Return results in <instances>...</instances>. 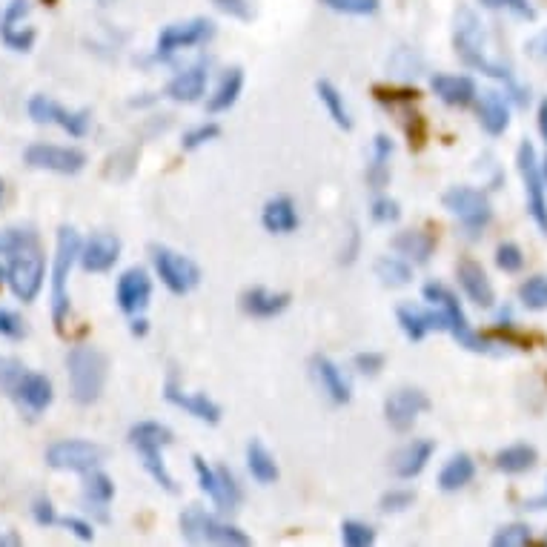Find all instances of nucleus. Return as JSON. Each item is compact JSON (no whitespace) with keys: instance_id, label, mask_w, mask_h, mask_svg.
<instances>
[{"instance_id":"nucleus-1","label":"nucleus","mask_w":547,"mask_h":547,"mask_svg":"<svg viewBox=\"0 0 547 547\" xmlns=\"http://www.w3.org/2000/svg\"><path fill=\"white\" fill-rule=\"evenodd\" d=\"M484 41H487V38H484V23L482 18L476 15V9H473V6H459V9H456V18H453V46H456V55L462 58V64L470 66V69H476V72H482V75H490V78H496V81H505L507 89H510V95H513L519 104H527V92L516 86L510 69L487 58V43Z\"/></svg>"},{"instance_id":"nucleus-2","label":"nucleus","mask_w":547,"mask_h":547,"mask_svg":"<svg viewBox=\"0 0 547 547\" xmlns=\"http://www.w3.org/2000/svg\"><path fill=\"white\" fill-rule=\"evenodd\" d=\"M69 390L78 404H95L106 384V356L92 344H78L66 356Z\"/></svg>"},{"instance_id":"nucleus-3","label":"nucleus","mask_w":547,"mask_h":547,"mask_svg":"<svg viewBox=\"0 0 547 547\" xmlns=\"http://www.w3.org/2000/svg\"><path fill=\"white\" fill-rule=\"evenodd\" d=\"M9 264H6V284L9 290L15 293L18 301L23 304H32L43 287V278H46V261H43L41 247H38V238L26 241L23 247L12 250L6 255Z\"/></svg>"},{"instance_id":"nucleus-4","label":"nucleus","mask_w":547,"mask_h":547,"mask_svg":"<svg viewBox=\"0 0 547 547\" xmlns=\"http://www.w3.org/2000/svg\"><path fill=\"white\" fill-rule=\"evenodd\" d=\"M81 255V235L72 227L58 230V247H55V261H52V318L58 327H64L69 316V275Z\"/></svg>"},{"instance_id":"nucleus-5","label":"nucleus","mask_w":547,"mask_h":547,"mask_svg":"<svg viewBox=\"0 0 547 547\" xmlns=\"http://www.w3.org/2000/svg\"><path fill=\"white\" fill-rule=\"evenodd\" d=\"M424 298H427L433 307H439V310H442L444 321H447V333L456 338L464 350H470V353H487V350H490V344H487V341H484V338L470 327V321H467V316H464L459 298L450 293L444 284H436V281L424 284Z\"/></svg>"},{"instance_id":"nucleus-6","label":"nucleus","mask_w":547,"mask_h":547,"mask_svg":"<svg viewBox=\"0 0 547 547\" xmlns=\"http://www.w3.org/2000/svg\"><path fill=\"white\" fill-rule=\"evenodd\" d=\"M181 536H184L187 542H192V545H201V542L232 547L250 545V536H247L241 527L227 525V522L215 519L210 513H204L198 505L187 507V510L181 513Z\"/></svg>"},{"instance_id":"nucleus-7","label":"nucleus","mask_w":547,"mask_h":547,"mask_svg":"<svg viewBox=\"0 0 547 547\" xmlns=\"http://www.w3.org/2000/svg\"><path fill=\"white\" fill-rule=\"evenodd\" d=\"M516 167H519L522 184H525L527 212H530V218H533V224L539 227V232L547 235V181L545 172L539 167V158H536V147H533L530 141H522V144H519Z\"/></svg>"},{"instance_id":"nucleus-8","label":"nucleus","mask_w":547,"mask_h":547,"mask_svg":"<svg viewBox=\"0 0 547 547\" xmlns=\"http://www.w3.org/2000/svg\"><path fill=\"white\" fill-rule=\"evenodd\" d=\"M152 264H155V273L164 281L169 293L187 295L201 284L198 264L187 255L169 250V247H152Z\"/></svg>"},{"instance_id":"nucleus-9","label":"nucleus","mask_w":547,"mask_h":547,"mask_svg":"<svg viewBox=\"0 0 547 547\" xmlns=\"http://www.w3.org/2000/svg\"><path fill=\"white\" fill-rule=\"evenodd\" d=\"M215 35V23L210 18H190V21L169 23L161 29L158 41H155V58L169 61L172 55L192 49V46H201Z\"/></svg>"},{"instance_id":"nucleus-10","label":"nucleus","mask_w":547,"mask_h":547,"mask_svg":"<svg viewBox=\"0 0 547 547\" xmlns=\"http://www.w3.org/2000/svg\"><path fill=\"white\" fill-rule=\"evenodd\" d=\"M106 459L101 444L86 439H64L46 447V464L52 470H69V473H89Z\"/></svg>"},{"instance_id":"nucleus-11","label":"nucleus","mask_w":547,"mask_h":547,"mask_svg":"<svg viewBox=\"0 0 547 547\" xmlns=\"http://www.w3.org/2000/svg\"><path fill=\"white\" fill-rule=\"evenodd\" d=\"M444 207L450 210V215L459 218L467 232H482L490 221H493V207L490 198L482 190L473 187H450L444 192Z\"/></svg>"},{"instance_id":"nucleus-12","label":"nucleus","mask_w":547,"mask_h":547,"mask_svg":"<svg viewBox=\"0 0 547 547\" xmlns=\"http://www.w3.org/2000/svg\"><path fill=\"white\" fill-rule=\"evenodd\" d=\"M29 118L35 124H46V127H61L64 132H69L72 138H84L89 132V124H92V112L89 109H66L58 101L46 98V95H32L29 98Z\"/></svg>"},{"instance_id":"nucleus-13","label":"nucleus","mask_w":547,"mask_h":547,"mask_svg":"<svg viewBox=\"0 0 547 547\" xmlns=\"http://www.w3.org/2000/svg\"><path fill=\"white\" fill-rule=\"evenodd\" d=\"M23 161L32 169H46L58 175H78L86 167V155L81 149L58 144H32L23 152Z\"/></svg>"},{"instance_id":"nucleus-14","label":"nucleus","mask_w":547,"mask_h":547,"mask_svg":"<svg viewBox=\"0 0 547 547\" xmlns=\"http://www.w3.org/2000/svg\"><path fill=\"white\" fill-rule=\"evenodd\" d=\"M192 464H195V473H198L201 490L218 505V510H235V507L241 505V487H238L235 476H232L227 467L212 470L210 464L204 462L201 456H192Z\"/></svg>"},{"instance_id":"nucleus-15","label":"nucleus","mask_w":547,"mask_h":547,"mask_svg":"<svg viewBox=\"0 0 547 547\" xmlns=\"http://www.w3.org/2000/svg\"><path fill=\"white\" fill-rule=\"evenodd\" d=\"M424 410H430V399H427V393H421L419 387H401L384 401V416L396 433L413 430V424L419 421Z\"/></svg>"},{"instance_id":"nucleus-16","label":"nucleus","mask_w":547,"mask_h":547,"mask_svg":"<svg viewBox=\"0 0 547 547\" xmlns=\"http://www.w3.org/2000/svg\"><path fill=\"white\" fill-rule=\"evenodd\" d=\"M118 258H121V241L112 232L89 235V241L81 244V255H78L86 273H106L118 264Z\"/></svg>"},{"instance_id":"nucleus-17","label":"nucleus","mask_w":547,"mask_h":547,"mask_svg":"<svg viewBox=\"0 0 547 547\" xmlns=\"http://www.w3.org/2000/svg\"><path fill=\"white\" fill-rule=\"evenodd\" d=\"M12 399L21 404V410H26L29 416H41L43 410H49V404L55 399V390H52V381L46 379L43 373H23L18 384L12 387L9 393Z\"/></svg>"},{"instance_id":"nucleus-18","label":"nucleus","mask_w":547,"mask_h":547,"mask_svg":"<svg viewBox=\"0 0 547 547\" xmlns=\"http://www.w3.org/2000/svg\"><path fill=\"white\" fill-rule=\"evenodd\" d=\"M118 307L127 313V316H138L141 310H147L149 298H152V281L144 267H132L127 273L118 278Z\"/></svg>"},{"instance_id":"nucleus-19","label":"nucleus","mask_w":547,"mask_h":547,"mask_svg":"<svg viewBox=\"0 0 547 547\" xmlns=\"http://www.w3.org/2000/svg\"><path fill=\"white\" fill-rule=\"evenodd\" d=\"M29 15V0H12L0 15V41L12 52H29L35 43V29H23V18Z\"/></svg>"},{"instance_id":"nucleus-20","label":"nucleus","mask_w":547,"mask_h":547,"mask_svg":"<svg viewBox=\"0 0 547 547\" xmlns=\"http://www.w3.org/2000/svg\"><path fill=\"white\" fill-rule=\"evenodd\" d=\"M310 367H313V376H316V381L321 384V390L327 393V399L333 401V404H347V401L353 399L350 379L344 376V370L338 367L333 358L313 356Z\"/></svg>"},{"instance_id":"nucleus-21","label":"nucleus","mask_w":547,"mask_h":547,"mask_svg":"<svg viewBox=\"0 0 547 547\" xmlns=\"http://www.w3.org/2000/svg\"><path fill=\"white\" fill-rule=\"evenodd\" d=\"M396 318H399V327L410 341H421L433 330H447V321H444L439 307L436 310H421V307H413V304H401L399 310H396Z\"/></svg>"},{"instance_id":"nucleus-22","label":"nucleus","mask_w":547,"mask_h":547,"mask_svg":"<svg viewBox=\"0 0 547 547\" xmlns=\"http://www.w3.org/2000/svg\"><path fill=\"white\" fill-rule=\"evenodd\" d=\"M456 273H459V284H462L464 295H467L476 307L490 310V307L496 304V290H493L490 278H487V273L482 270V264L464 258Z\"/></svg>"},{"instance_id":"nucleus-23","label":"nucleus","mask_w":547,"mask_h":547,"mask_svg":"<svg viewBox=\"0 0 547 547\" xmlns=\"http://www.w3.org/2000/svg\"><path fill=\"white\" fill-rule=\"evenodd\" d=\"M164 399L169 404H175V407H181V410H187L198 421H207V424H218L221 421V407L210 396H204V393H184L175 381H167Z\"/></svg>"},{"instance_id":"nucleus-24","label":"nucleus","mask_w":547,"mask_h":547,"mask_svg":"<svg viewBox=\"0 0 547 547\" xmlns=\"http://www.w3.org/2000/svg\"><path fill=\"white\" fill-rule=\"evenodd\" d=\"M430 89L439 95V101L447 106H470L476 101L479 89H476V81L467 78V75H433L430 78Z\"/></svg>"},{"instance_id":"nucleus-25","label":"nucleus","mask_w":547,"mask_h":547,"mask_svg":"<svg viewBox=\"0 0 547 547\" xmlns=\"http://www.w3.org/2000/svg\"><path fill=\"white\" fill-rule=\"evenodd\" d=\"M207 81H210V72L204 64H195L184 72H178L172 81L167 84V98L178 101V104H195L201 101V95L207 92Z\"/></svg>"},{"instance_id":"nucleus-26","label":"nucleus","mask_w":547,"mask_h":547,"mask_svg":"<svg viewBox=\"0 0 547 547\" xmlns=\"http://www.w3.org/2000/svg\"><path fill=\"white\" fill-rule=\"evenodd\" d=\"M479 98V124L487 135H505L507 127H510V106H507V98L496 89H487Z\"/></svg>"},{"instance_id":"nucleus-27","label":"nucleus","mask_w":547,"mask_h":547,"mask_svg":"<svg viewBox=\"0 0 547 547\" xmlns=\"http://www.w3.org/2000/svg\"><path fill=\"white\" fill-rule=\"evenodd\" d=\"M436 453V444L430 439H413L410 444H404L399 453L393 456V473L399 479H416L421 470L427 467L430 456Z\"/></svg>"},{"instance_id":"nucleus-28","label":"nucleus","mask_w":547,"mask_h":547,"mask_svg":"<svg viewBox=\"0 0 547 547\" xmlns=\"http://www.w3.org/2000/svg\"><path fill=\"white\" fill-rule=\"evenodd\" d=\"M261 224L273 235H290L298 230V210L290 195H275L261 210Z\"/></svg>"},{"instance_id":"nucleus-29","label":"nucleus","mask_w":547,"mask_h":547,"mask_svg":"<svg viewBox=\"0 0 547 547\" xmlns=\"http://www.w3.org/2000/svg\"><path fill=\"white\" fill-rule=\"evenodd\" d=\"M290 307V295L273 293L267 287H253L241 295V310L253 318H275Z\"/></svg>"},{"instance_id":"nucleus-30","label":"nucleus","mask_w":547,"mask_h":547,"mask_svg":"<svg viewBox=\"0 0 547 547\" xmlns=\"http://www.w3.org/2000/svg\"><path fill=\"white\" fill-rule=\"evenodd\" d=\"M393 250L413 264H427L436 253V238L424 230H404L393 238Z\"/></svg>"},{"instance_id":"nucleus-31","label":"nucleus","mask_w":547,"mask_h":547,"mask_svg":"<svg viewBox=\"0 0 547 547\" xmlns=\"http://www.w3.org/2000/svg\"><path fill=\"white\" fill-rule=\"evenodd\" d=\"M241 89H244V72H241L238 66H232V69L224 72V78H221L218 89L210 95V101H207V112L218 115V112H227V109H232L235 101L241 98Z\"/></svg>"},{"instance_id":"nucleus-32","label":"nucleus","mask_w":547,"mask_h":547,"mask_svg":"<svg viewBox=\"0 0 547 547\" xmlns=\"http://www.w3.org/2000/svg\"><path fill=\"white\" fill-rule=\"evenodd\" d=\"M473 476H476V462H473L467 453H456V456L442 467V473H439V487H442L444 493H456V490H462V487H467V484L473 482Z\"/></svg>"},{"instance_id":"nucleus-33","label":"nucleus","mask_w":547,"mask_h":547,"mask_svg":"<svg viewBox=\"0 0 547 547\" xmlns=\"http://www.w3.org/2000/svg\"><path fill=\"white\" fill-rule=\"evenodd\" d=\"M390 158H393V141L387 135L373 138V155H370V169H367V181L373 190L387 187L390 181Z\"/></svg>"},{"instance_id":"nucleus-34","label":"nucleus","mask_w":547,"mask_h":547,"mask_svg":"<svg viewBox=\"0 0 547 547\" xmlns=\"http://www.w3.org/2000/svg\"><path fill=\"white\" fill-rule=\"evenodd\" d=\"M316 92H318V101H321L324 109H327V115L333 118V124H336L338 129H344V132H350V129H353V118H350V109H347V104H344L341 89H338L333 81H318Z\"/></svg>"},{"instance_id":"nucleus-35","label":"nucleus","mask_w":547,"mask_h":547,"mask_svg":"<svg viewBox=\"0 0 547 547\" xmlns=\"http://www.w3.org/2000/svg\"><path fill=\"white\" fill-rule=\"evenodd\" d=\"M247 470H250V476L258 484L278 482V464H275L273 453L258 442V439L247 444Z\"/></svg>"},{"instance_id":"nucleus-36","label":"nucleus","mask_w":547,"mask_h":547,"mask_svg":"<svg viewBox=\"0 0 547 547\" xmlns=\"http://www.w3.org/2000/svg\"><path fill=\"white\" fill-rule=\"evenodd\" d=\"M536 462H539V453L530 444H513V447H505V450L496 453V467L502 473H510V476L527 473Z\"/></svg>"},{"instance_id":"nucleus-37","label":"nucleus","mask_w":547,"mask_h":547,"mask_svg":"<svg viewBox=\"0 0 547 547\" xmlns=\"http://www.w3.org/2000/svg\"><path fill=\"white\" fill-rule=\"evenodd\" d=\"M172 442H175L172 430H169L167 424H158V421H138L129 430V444L135 450L138 447H169Z\"/></svg>"},{"instance_id":"nucleus-38","label":"nucleus","mask_w":547,"mask_h":547,"mask_svg":"<svg viewBox=\"0 0 547 547\" xmlns=\"http://www.w3.org/2000/svg\"><path fill=\"white\" fill-rule=\"evenodd\" d=\"M112 496H115V484L112 479L101 473L98 467L95 470H89L84 479V502L89 505V510L95 507V510H104L109 502H112Z\"/></svg>"},{"instance_id":"nucleus-39","label":"nucleus","mask_w":547,"mask_h":547,"mask_svg":"<svg viewBox=\"0 0 547 547\" xmlns=\"http://www.w3.org/2000/svg\"><path fill=\"white\" fill-rule=\"evenodd\" d=\"M376 278L384 287H407L413 281V270L407 261H401L396 255H381L376 261Z\"/></svg>"},{"instance_id":"nucleus-40","label":"nucleus","mask_w":547,"mask_h":547,"mask_svg":"<svg viewBox=\"0 0 547 547\" xmlns=\"http://www.w3.org/2000/svg\"><path fill=\"white\" fill-rule=\"evenodd\" d=\"M519 301L525 304L527 310H533V313L547 310V275H533V278H527L525 284L519 287Z\"/></svg>"},{"instance_id":"nucleus-41","label":"nucleus","mask_w":547,"mask_h":547,"mask_svg":"<svg viewBox=\"0 0 547 547\" xmlns=\"http://www.w3.org/2000/svg\"><path fill=\"white\" fill-rule=\"evenodd\" d=\"M341 542L347 547H370L376 542V530L367 525V522L347 519V522L341 525Z\"/></svg>"},{"instance_id":"nucleus-42","label":"nucleus","mask_w":547,"mask_h":547,"mask_svg":"<svg viewBox=\"0 0 547 547\" xmlns=\"http://www.w3.org/2000/svg\"><path fill=\"white\" fill-rule=\"evenodd\" d=\"M327 9L333 12H341V15H356V18H364V15H376L381 9V0H321Z\"/></svg>"},{"instance_id":"nucleus-43","label":"nucleus","mask_w":547,"mask_h":547,"mask_svg":"<svg viewBox=\"0 0 547 547\" xmlns=\"http://www.w3.org/2000/svg\"><path fill=\"white\" fill-rule=\"evenodd\" d=\"M533 533L525 522H513V525H505L496 536H493V545L496 547H525L530 545Z\"/></svg>"},{"instance_id":"nucleus-44","label":"nucleus","mask_w":547,"mask_h":547,"mask_svg":"<svg viewBox=\"0 0 547 547\" xmlns=\"http://www.w3.org/2000/svg\"><path fill=\"white\" fill-rule=\"evenodd\" d=\"M496 267L502 270V273H519L522 267H525V253L516 247V244H499L496 247Z\"/></svg>"},{"instance_id":"nucleus-45","label":"nucleus","mask_w":547,"mask_h":547,"mask_svg":"<svg viewBox=\"0 0 547 547\" xmlns=\"http://www.w3.org/2000/svg\"><path fill=\"white\" fill-rule=\"evenodd\" d=\"M212 6L224 15H230L235 21H253L255 18V0H212Z\"/></svg>"},{"instance_id":"nucleus-46","label":"nucleus","mask_w":547,"mask_h":547,"mask_svg":"<svg viewBox=\"0 0 547 547\" xmlns=\"http://www.w3.org/2000/svg\"><path fill=\"white\" fill-rule=\"evenodd\" d=\"M218 135H221V127L210 121V124H201V127L184 132V138H181V147L190 152V149H198V147H204V144H210V141H215Z\"/></svg>"},{"instance_id":"nucleus-47","label":"nucleus","mask_w":547,"mask_h":547,"mask_svg":"<svg viewBox=\"0 0 547 547\" xmlns=\"http://www.w3.org/2000/svg\"><path fill=\"white\" fill-rule=\"evenodd\" d=\"M482 3L487 9H505L522 21H536V9L530 6V0H482Z\"/></svg>"},{"instance_id":"nucleus-48","label":"nucleus","mask_w":547,"mask_h":547,"mask_svg":"<svg viewBox=\"0 0 547 547\" xmlns=\"http://www.w3.org/2000/svg\"><path fill=\"white\" fill-rule=\"evenodd\" d=\"M23 373H26V367H23L18 358H9V356H0V387L6 390V393H12V387L18 384Z\"/></svg>"},{"instance_id":"nucleus-49","label":"nucleus","mask_w":547,"mask_h":547,"mask_svg":"<svg viewBox=\"0 0 547 547\" xmlns=\"http://www.w3.org/2000/svg\"><path fill=\"white\" fill-rule=\"evenodd\" d=\"M413 502H416V493L413 490H390V493L381 496V510L384 513H401V510H407Z\"/></svg>"},{"instance_id":"nucleus-50","label":"nucleus","mask_w":547,"mask_h":547,"mask_svg":"<svg viewBox=\"0 0 547 547\" xmlns=\"http://www.w3.org/2000/svg\"><path fill=\"white\" fill-rule=\"evenodd\" d=\"M0 336L12 338V341H21V338L26 336L23 318L18 316V313H12V310H3V307H0Z\"/></svg>"},{"instance_id":"nucleus-51","label":"nucleus","mask_w":547,"mask_h":547,"mask_svg":"<svg viewBox=\"0 0 547 547\" xmlns=\"http://www.w3.org/2000/svg\"><path fill=\"white\" fill-rule=\"evenodd\" d=\"M399 218V201H393V198H376L373 201V221H379V224H396Z\"/></svg>"},{"instance_id":"nucleus-52","label":"nucleus","mask_w":547,"mask_h":547,"mask_svg":"<svg viewBox=\"0 0 547 547\" xmlns=\"http://www.w3.org/2000/svg\"><path fill=\"white\" fill-rule=\"evenodd\" d=\"M353 364H356L358 373H364V376H379L381 370H384V356L381 353H358Z\"/></svg>"},{"instance_id":"nucleus-53","label":"nucleus","mask_w":547,"mask_h":547,"mask_svg":"<svg viewBox=\"0 0 547 547\" xmlns=\"http://www.w3.org/2000/svg\"><path fill=\"white\" fill-rule=\"evenodd\" d=\"M32 516H35V522L41 527L58 525V513H55V507H52V502H49L46 496H41V499L32 505Z\"/></svg>"},{"instance_id":"nucleus-54","label":"nucleus","mask_w":547,"mask_h":547,"mask_svg":"<svg viewBox=\"0 0 547 547\" xmlns=\"http://www.w3.org/2000/svg\"><path fill=\"white\" fill-rule=\"evenodd\" d=\"M61 525L66 527V530H72L81 542H92L95 539V530H92V525L89 522H84V519H75V516H66V519H61Z\"/></svg>"},{"instance_id":"nucleus-55","label":"nucleus","mask_w":547,"mask_h":547,"mask_svg":"<svg viewBox=\"0 0 547 547\" xmlns=\"http://www.w3.org/2000/svg\"><path fill=\"white\" fill-rule=\"evenodd\" d=\"M525 52L530 58H536V61H547V29H542L539 35H533L525 43Z\"/></svg>"},{"instance_id":"nucleus-56","label":"nucleus","mask_w":547,"mask_h":547,"mask_svg":"<svg viewBox=\"0 0 547 547\" xmlns=\"http://www.w3.org/2000/svg\"><path fill=\"white\" fill-rule=\"evenodd\" d=\"M539 132H542V138H545L547 144V98L539 104ZM547 175V158H545V169H542Z\"/></svg>"},{"instance_id":"nucleus-57","label":"nucleus","mask_w":547,"mask_h":547,"mask_svg":"<svg viewBox=\"0 0 547 547\" xmlns=\"http://www.w3.org/2000/svg\"><path fill=\"white\" fill-rule=\"evenodd\" d=\"M9 545H21V536L18 533H0V547Z\"/></svg>"},{"instance_id":"nucleus-58","label":"nucleus","mask_w":547,"mask_h":547,"mask_svg":"<svg viewBox=\"0 0 547 547\" xmlns=\"http://www.w3.org/2000/svg\"><path fill=\"white\" fill-rule=\"evenodd\" d=\"M132 336H147V321L144 318H135L132 321Z\"/></svg>"},{"instance_id":"nucleus-59","label":"nucleus","mask_w":547,"mask_h":547,"mask_svg":"<svg viewBox=\"0 0 547 547\" xmlns=\"http://www.w3.org/2000/svg\"><path fill=\"white\" fill-rule=\"evenodd\" d=\"M3 278H6V267L0 264V281H3Z\"/></svg>"},{"instance_id":"nucleus-60","label":"nucleus","mask_w":547,"mask_h":547,"mask_svg":"<svg viewBox=\"0 0 547 547\" xmlns=\"http://www.w3.org/2000/svg\"><path fill=\"white\" fill-rule=\"evenodd\" d=\"M0 198H3V181H0Z\"/></svg>"},{"instance_id":"nucleus-61","label":"nucleus","mask_w":547,"mask_h":547,"mask_svg":"<svg viewBox=\"0 0 547 547\" xmlns=\"http://www.w3.org/2000/svg\"><path fill=\"white\" fill-rule=\"evenodd\" d=\"M545 542H547V536H545Z\"/></svg>"},{"instance_id":"nucleus-62","label":"nucleus","mask_w":547,"mask_h":547,"mask_svg":"<svg viewBox=\"0 0 547 547\" xmlns=\"http://www.w3.org/2000/svg\"><path fill=\"white\" fill-rule=\"evenodd\" d=\"M545 181H547V175H545Z\"/></svg>"}]
</instances>
